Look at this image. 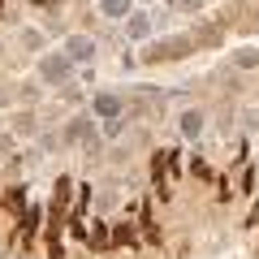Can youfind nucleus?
I'll return each instance as SVG.
<instances>
[{"instance_id": "1", "label": "nucleus", "mask_w": 259, "mask_h": 259, "mask_svg": "<svg viewBox=\"0 0 259 259\" xmlns=\"http://www.w3.org/2000/svg\"><path fill=\"white\" fill-rule=\"evenodd\" d=\"M39 69H44L48 82H65V78H69V61H65V56H44Z\"/></svg>"}, {"instance_id": "2", "label": "nucleus", "mask_w": 259, "mask_h": 259, "mask_svg": "<svg viewBox=\"0 0 259 259\" xmlns=\"http://www.w3.org/2000/svg\"><path fill=\"white\" fill-rule=\"evenodd\" d=\"M182 52H190V44L186 39H168V44L147 48V61H164V56H182Z\"/></svg>"}, {"instance_id": "3", "label": "nucleus", "mask_w": 259, "mask_h": 259, "mask_svg": "<svg viewBox=\"0 0 259 259\" xmlns=\"http://www.w3.org/2000/svg\"><path fill=\"white\" fill-rule=\"evenodd\" d=\"M199 130H203V112H182V134L186 139H199Z\"/></svg>"}, {"instance_id": "4", "label": "nucleus", "mask_w": 259, "mask_h": 259, "mask_svg": "<svg viewBox=\"0 0 259 259\" xmlns=\"http://www.w3.org/2000/svg\"><path fill=\"white\" fill-rule=\"evenodd\" d=\"M91 52H95V44L91 39H69V56H74V61H91Z\"/></svg>"}, {"instance_id": "5", "label": "nucleus", "mask_w": 259, "mask_h": 259, "mask_svg": "<svg viewBox=\"0 0 259 259\" xmlns=\"http://www.w3.org/2000/svg\"><path fill=\"white\" fill-rule=\"evenodd\" d=\"M95 112H104V117H117V112H121V100H117V95H100V100H95Z\"/></svg>"}, {"instance_id": "6", "label": "nucleus", "mask_w": 259, "mask_h": 259, "mask_svg": "<svg viewBox=\"0 0 259 259\" xmlns=\"http://www.w3.org/2000/svg\"><path fill=\"white\" fill-rule=\"evenodd\" d=\"M100 9L108 13V18H125V13H130V0H100Z\"/></svg>"}, {"instance_id": "7", "label": "nucleus", "mask_w": 259, "mask_h": 259, "mask_svg": "<svg viewBox=\"0 0 259 259\" xmlns=\"http://www.w3.org/2000/svg\"><path fill=\"white\" fill-rule=\"evenodd\" d=\"M35 229H39V207H26V216H22V238H30Z\"/></svg>"}, {"instance_id": "8", "label": "nucleus", "mask_w": 259, "mask_h": 259, "mask_svg": "<svg viewBox=\"0 0 259 259\" xmlns=\"http://www.w3.org/2000/svg\"><path fill=\"white\" fill-rule=\"evenodd\" d=\"M147 30H151V22L143 18V13H134V18H130V35H134V39H143Z\"/></svg>"}, {"instance_id": "9", "label": "nucleus", "mask_w": 259, "mask_h": 259, "mask_svg": "<svg viewBox=\"0 0 259 259\" xmlns=\"http://www.w3.org/2000/svg\"><path fill=\"white\" fill-rule=\"evenodd\" d=\"M168 5H173V9H186V13H194L199 5H203V0H168Z\"/></svg>"}, {"instance_id": "10", "label": "nucleus", "mask_w": 259, "mask_h": 259, "mask_svg": "<svg viewBox=\"0 0 259 259\" xmlns=\"http://www.w3.org/2000/svg\"><path fill=\"white\" fill-rule=\"evenodd\" d=\"M238 65H259V52H238Z\"/></svg>"}]
</instances>
